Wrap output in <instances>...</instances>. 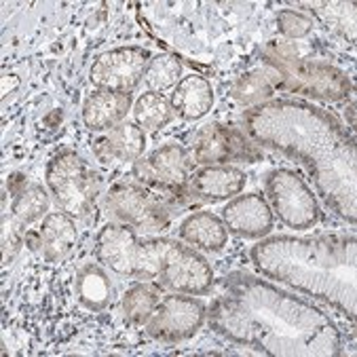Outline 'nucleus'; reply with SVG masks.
<instances>
[{"label":"nucleus","mask_w":357,"mask_h":357,"mask_svg":"<svg viewBox=\"0 0 357 357\" xmlns=\"http://www.w3.org/2000/svg\"><path fill=\"white\" fill-rule=\"evenodd\" d=\"M209 326L225 338L277 357H336V324L315 305L277 285L235 273L213 283Z\"/></svg>","instance_id":"1"},{"label":"nucleus","mask_w":357,"mask_h":357,"mask_svg":"<svg viewBox=\"0 0 357 357\" xmlns=\"http://www.w3.org/2000/svg\"><path fill=\"white\" fill-rule=\"evenodd\" d=\"M243 129L256 146L303 163L326 205L355 225V139L330 112L303 100H268L243 112Z\"/></svg>","instance_id":"2"},{"label":"nucleus","mask_w":357,"mask_h":357,"mask_svg":"<svg viewBox=\"0 0 357 357\" xmlns=\"http://www.w3.org/2000/svg\"><path fill=\"white\" fill-rule=\"evenodd\" d=\"M355 235H277L258 241L250 258L260 275L317 298L355 321Z\"/></svg>","instance_id":"3"},{"label":"nucleus","mask_w":357,"mask_h":357,"mask_svg":"<svg viewBox=\"0 0 357 357\" xmlns=\"http://www.w3.org/2000/svg\"><path fill=\"white\" fill-rule=\"evenodd\" d=\"M96 258L114 275L155 281L161 288L205 296L213 290V268L192 248L174 239L139 237L135 229L108 222L96 237Z\"/></svg>","instance_id":"4"},{"label":"nucleus","mask_w":357,"mask_h":357,"mask_svg":"<svg viewBox=\"0 0 357 357\" xmlns=\"http://www.w3.org/2000/svg\"><path fill=\"white\" fill-rule=\"evenodd\" d=\"M264 75L275 91L313 98L321 102H340L353 93V81L332 63L298 57L290 43L271 40L262 49Z\"/></svg>","instance_id":"5"},{"label":"nucleus","mask_w":357,"mask_h":357,"mask_svg":"<svg viewBox=\"0 0 357 357\" xmlns=\"http://www.w3.org/2000/svg\"><path fill=\"white\" fill-rule=\"evenodd\" d=\"M45 182L59 205V211L85 220L96 207L98 184L91 167L77 151H59L53 155L45 169Z\"/></svg>","instance_id":"6"},{"label":"nucleus","mask_w":357,"mask_h":357,"mask_svg":"<svg viewBox=\"0 0 357 357\" xmlns=\"http://www.w3.org/2000/svg\"><path fill=\"white\" fill-rule=\"evenodd\" d=\"M190 159L180 144H165L133 163V178L172 207H182L192 197L188 188Z\"/></svg>","instance_id":"7"},{"label":"nucleus","mask_w":357,"mask_h":357,"mask_svg":"<svg viewBox=\"0 0 357 357\" xmlns=\"http://www.w3.org/2000/svg\"><path fill=\"white\" fill-rule=\"evenodd\" d=\"M106 211L119 225L139 233H157L169 225L174 207L144 186L119 182L106 192Z\"/></svg>","instance_id":"8"},{"label":"nucleus","mask_w":357,"mask_h":357,"mask_svg":"<svg viewBox=\"0 0 357 357\" xmlns=\"http://www.w3.org/2000/svg\"><path fill=\"white\" fill-rule=\"evenodd\" d=\"M266 201L275 216L292 231H307L319 220V203L301 174L277 167L266 176Z\"/></svg>","instance_id":"9"},{"label":"nucleus","mask_w":357,"mask_h":357,"mask_svg":"<svg viewBox=\"0 0 357 357\" xmlns=\"http://www.w3.org/2000/svg\"><path fill=\"white\" fill-rule=\"evenodd\" d=\"M153 53L144 47H116L100 53L91 68L89 81L96 89L114 93H133L144 81Z\"/></svg>","instance_id":"10"},{"label":"nucleus","mask_w":357,"mask_h":357,"mask_svg":"<svg viewBox=\"0 0 357 357\" xmlns=\"http://www.w3.org/2000/svg\"><path fill=\"white\" fill-rule=\"evenodd\" d=\"M205 317V305L197 296L178 292L159 301L144 328L159 342H180L190 338L203 326Z\"/></svg>","instance_id":"11"},{"label":"nucleus","mask_w":357,"mask_h":357,"mask_svg":"<svg viewBox=\"0 0 357 357\" xmlns=\"http://www.w3.org/2000/svg\"><path fill=\"white\" fill-rule=\"evenodd\" d=\"M258 146L252 139L233 127L211 123L197 131L192 139V161L199 165H231L237 161H258Z\"/></svg>","instance_id":"12"},{"label":"nucleus","mask_w":357,"mask_h":357,"mask_svg":"<svg viewBox=\"0 0 357 357\" xmlns=\"http://www.w3.org/2000/svg\"><path fill=\"white\" fill-rule=\"evenodd\" d=\"M222 222L231 235L243 239H264L273 231L275 213L266 197L248 192L233 197L222 207Z\"/></svg>","instance_id":"13"},{"label":"nucleus","mask_w":357,"mask_h":357,"mask_svg":"<svg viewBox=\"0 0 357 357\" xmlns=\"http://www.w3.org/2000/svg\"><path fill=\"white\" fill-rule=\"evenodd\" d=\"M248 184L243 169L235 165H201L188 178V188L199 201H227L237 197Z\"/></svg>","instance_id":"14"},{"label":"nucleus","mask_w":357,"mask_h":357,"mask_svg":"<svg viewBox=\"0 0 357 357\" xmlns=\"http://www.w3.org/2000/svg\"><path fill=\"white\" fill-rule=\"evenodd\" d=\"M146 151V133L135 123L123 121L116 127L104 131L100 139L93 142V153L102 161L116 163H135L144 157Z\"/></svg>","instance_id":"15"},{"label":"nucleus","mask_w":357,"mask_h":357,"mask_svg":"<svg viewBox=\"0 0 357 357\" xmlns=\"http://www.w3.org/2000/svg\"><path fill=\"white\" fill-rule=\"evenodd\" d=\"M131 108H133V100L129 93L96 89L83 102V123L87 129L96 133H104L116 127L119 123H123Z\"/></svg>","instance_id":"16"},{"label":"nucleus","mask_w":357,"mask_h":357,"mask_svg":"<svg viewBox=\"0 0 357 357\" xmlns=\"http://www.w3.org/2000/svg\"><path fill=\"white\" fill-rule=\"evenodd\" d=\"M172 112L184 121L203 119L213 106V87L205 77L188 75L184 77L169 96Z\"/></svg>","instance_id":"17"},{"label":"nucleus","mask_w":357,"mask_h":357,"mask_svg":"<svg viewBox=\"0 0 357 357\" xmlns=\"http://www.w3.org/2000/svg\"><path fill=\"white\" fill-rule=\"evenodd\" d=\"M36 235H38V250L49 262H59L68 258L79 239V231L73 216H68L63 211L49 213Z\"/></svg>","instance_id":"18"},{"label":"nucleus","mask_w":357,"mask_h":357,"mask_svg":"<svg viewBox=\"0 0 357 357\" xmlns=\"http://www.w3.org/2000/svg\"><path fill=\"white\" fill-rule=\"evenodd\" d=\"M178 235L182 241L197 250L205 252H222L229 241V231L222 218L209 211H195L180 222Z\"/></svg>","instance_id":"19"},{"label":"nucleus","mask_w":357,"mask_h":357,"mask_svg":"<svg viewBox=\"0 0 357 357\" xmlns=\"http://www.w3.org/2000/svg\"><path fill=\"white\" fill-rule=\"evenodd\" d=\"M112 283L106 275V271L96 264L87 262L77 273V296L81 305H85L89 311H104L110 305L112 298Z\"/></svg>","instance_id":"20"},{"label":"nucleus","mask_w":357,"mask_h":357,"mask_svg":"<svg viewBox=\"0 0 357 357\" xmlns=\"http://www.w3.org/2000/svg\"><path fill=\"white\" fill-rule=\"evenodd\" d=\"M159 301L161 296L157 285H153L151 281H139L127 288L123 294V315L133 326H144Z\"/></svg>","instance_id":"21"},{"label":"nucleus","mask_w":357,"mask_h":357,"mask_svg":"<svg viewBox=\"0 0 357 357\" xmlns=\"http://www.w3.org/2000/svg\"><path fill=\"white\" fill-rule=\"evenodd\" d=\"M169 100L157 91H144L133 104V123L144 131H159L172 121Z\"/></svg>","instance_id":"22"},{"label":"nucleus","mask_w":357,"mask_h":357,"mask_svg":"<svg viewBox=\"0 0 357 357\" xmlns=\"http://www.w3.org/2000/svg\"><path fill=\"white\" fill-rule=\"evenodd\" d=\"M231 93L239 104H243L248 108H254V106H260V104L273 100L275 87L268 81V77L264 75V70L256 68V70H250V73L241 75L235 81Z\"/></svg>","instance_id":"23"},{"label":"nucleus","mask_w":357,"mask_h":357,"mask_svg":"<svg viewBox=\"0 0 357 357\" xmlns=\"http://www.w3.org/2000/svg\"><path fill=\"white\" fill-rule=\"evenodd\" d=\"M182 61L178 55L172 53H161L155 55L146 68L144 75V83H146V91H157L163 93L169 87H176L182 81Z\"/></svg>","instance_id":"24"},{"label":"nucleus","mask_w":357,"mask_h":357,"mask_svg":"<svg viewBox=\"0 0 357 357\" xmlns=\"http://www.w3.org/2000/svg\"><path fill=\"white\" fill-rule=\"evenodd\" d=\"M49 209V192L40 184H24L15 192L13 213L22 225L40 220Z\"/></svg>","instance_id":"25"},{"label":"nucleus","mask_w":357,"mask_h":357,"mask_svg":"<svg viewBox=\"0 0 357 357\" xmlns=\"http://www.w3.org/2000/svg\"><path fill=\"white\" fill-rule=\"evenodd\" d=\"M338 3H326L324 9L328 11H317L321 24L328 28V30H334V32H342L347 38L351 36L353 40V28H355V7L353 5H347L344 11H336Z\"/></svg>","instance_id":"26"},{"label":"nucleus","mask_w":357,"mask_h":357,"mask_svg":"<svg viewBox=\"0 0 357 357\" xmlns=\"http://www.w3.org/2000/svg\"><path fill=\"white\" fill-rule=\"evenodd\" d=\"M277 26L285 36L301 38V36H307L313 30V20L309 15H305V13H298V11H292V9H283L277 15Z\"/></svg>","instance_id":"27"}]
</instances>
